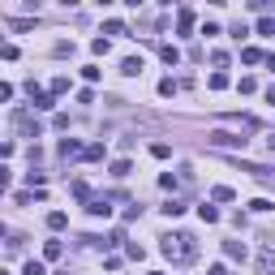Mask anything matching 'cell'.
Wrapping results in <instances>:
<instances>
[{"label": "cell", "mask_w": 275, "mask_h": 275, "mask_svg": "<svg viewBox=\"0 0 275 275\" xmlns=\"http://www.w3.org/2000/svg\"><path fill=\"white\" fill-rule=\"evenodd\" d=\"M159 249H163V258H168V262L185 267V262L198 258V236L194 232H172V236H163V241H159Z\"/></svg>", "instance_id": "cell-1"}, {"label": "cell", "mask_w": 275, "mask_h": 275, "mask_svg": "<svg viewBox=\"0 0 275 275\" xmlns=\"http://www.w3.org/2000/svg\"><path fill=\"white\" fill-rule=\"evenodd\" d=\"M211 146H219V151H245V138L241 134H228V129H215V134H207Z\"/></svg>", "instance_id": "cell-2"}, {"label": "cell", "mask_w": 275, "mask_h": 275, "mask_svg": "<svg viewBox=\"0 0 275 275\" xmlns=\"http://www.w3.org/2000/svg\"><path fill=\"white\" fill-rule=\"evenodd\" d=\"M9 121H13V129H17V134H26V138H39V121H34V112H26V107H17V112L9 116Z\"/></svg>", "instance_id": "cell-3"}, {"label": "cell", "mask_w": 275, "mask_h": 275, "mask_svg": "<svg viewBox=\"0 0 275 275\" xmlns=\"http://www.w3.org/2000/svg\"><path fill=\"white\" fill-rule=\"evenodd\" d=\"M26 95H30V103L39 107V112H52V107H56V103H52V95H47V90H39V86H34V82L26 86Z\"/></svg>", "instance_id": "cell-4"}, {"label": "cell", "mask_w": 275, "mask_h": 275, "mask_svg": "<svg viewBox=\"0 0 275 275\" xmlns=\"http://www.w3.org/2000/svg\"><path fill=\"white\" fill-rule=\"evenodd\" d=\"M56 155H61V159L69 163V159H78V155H86V146H82V142H78V138H65V142H61V146H56Z\"/></svg>", "instance_id": "cell-5"}, {"label": "cell", "mask_w": 275, "mask_h": 275, "mask_svg": "<svg viewBox=\"0 0 275 275\" xmlns=\"http://www.w3.org/2000/svg\"><path fill=\"white\" fill-rule=\"evenodd\" d=\"M86 211L95 215V219H107V215H112V198H90Z\"/></svg>", "instance_id": "cell-6"}, {"label": "cell", "mask_w": 275, "mask_h": 275, "mask_svg": "<svg viewBox=\"0 0 275 275\" xmlns=\"http://www.w3.org/2000/svg\"><path fill=\"white\" fill-rule=\"evenodd\" d=\"M194 30V9H181L176 13V34H189Z\"/></svg>", "instance_id": "cell-7"}, {"label": "cell", "mask_w": 275, "mask_h": 275, "mask_svg": "<svg viewBox=\"0 0 275 275\" xmlns=\"http://www.w3.org/2000/svg\"><path fill=\"white\" fill-rule=\"evenodd\" d=\"M185 207H189V202H185V198H172V202H163V207H159V211H163V215H168V219H176V215H185Z\"/></svg>", "instance_id": "cell-8"}, {"label": "cell", "mask_w": 275, "mask_h": 275, "mask_svg": "<svg viewBox=\"0 0 275 275\" xmlns=\"http://www.w3.org/2000/svg\"><path fill=\"white\" fill-rule=\"evenodd\" d=\"M121 74H125V78H138V74H142V56H125V61H121Z\"/></svg>", "instance_id": "cell-9"}, {"label": "cell", "mask_w": 275, "mask_h": 275, "mask_svg": "<svg viewBox=\"0 0 275 275\" xmlns=\"http://www.w3.org/2000/svg\"><path fill=\"white\" fill-rule=\"evenodd\" d=\"M224 254H228L232 262H245V254H249V249H245L241 241H224Z\"/></svg>", "instance_id": "cell-10"}, {"label": "cell", "mask_w": 275, "mask_h": 275, "mask_svg": "<svg viewBox=\"0 0 275 275\" xmlns=\"http://www.w3.org/2000/svg\"><path fill=\"white\" fill-rule=\"evenodd\" d=\"M254 267H258V275H275V254H271V249H267V254H258Z\"/></svg>", "instance_id": "cell-11"}, {"label": "cell", "mask_w": 275, "mask_h": 275, "mask_svg": "<svg viewBox=\"0 0 275 275\" xmlns=\"http://www.w3.org/2000/svg\"><path fill=\"white\" fill-rule=\"evenodd\" d=\"M159 56H163V65H181V47H176V43H163Z\"/></svg>", "instance_id": "cell-12"}, {"label": "cell", "mask_w": 275, "mask_h": 275, "mask_svg": "<svg viewBox=\"0 0 275 275\" xmlns=\"http://www.w3.org/2000/svg\"><path fill=\"white\" fill-rule=\"evenodd\" d=\"M65 224H69V215H65V211H52V215H47V228H52V232H61Z\"/></svg>", "instance_id": "cell-13"}, {"label": "cell", "mask_w": 275, "mask_h": 275, "mask_svg": "<svg viewBox=\"0 0 275 275\" xmlns=\"http://www.w3.org/2000/svg\"><path fill=\"white\" fill-rule=\"evenodd\" d=\"M61 254H65V245H61V241H47V245H43V258H47V262H56Z\"/></svg>", "instance_id": "cell-14"}, {"label": "cell", "mask_w": 275, "mask_h": 275, "mask_svg": "<svg viewBox=\"0 0 275 275\" xmlns=\"http://www.w3.org/2000/svg\"><path fill=\"white\" fill-rule=\"evenodd\" d=\"M74 198H78V202H90L95 194H90V185H86V181H74Z\"/></svg>", "instance_id": "cell-15"}, {"label": "cell", "mask_w": 275, "mask_h": 275, "mask_svg": "<svg viewBox=\"0 0 275 275\" xmlns=\"http://www.w3.org/2000/svg\"><path fill=\"white\" fill-rule=\"evenodd\" d=\"M241 61H245V65H258V61H267V56H262L258 47H241Z\"/></svg>", "instance_id": "cell-16"}, {"label": "cell", "mask_w": 275, "mask_h": 275, "mask_svg": "<svg viewBox=\"0 0 275 275\" xmlns=\"http://www.w3.org/2000/svg\"><path fill=\"white\" fill-rule=\"evenodd\" d=\"M207 86H211V90H224V86H228V74H224V69H215V74H211V82H207Z\"/></svg>", "instance_id": "cell-17"}, {"label": "cell", "mask_w": 275, "mask_h": 275, "mask_svg": "<svg viewBox=\"0 0 275 275\" xmlns=\"http://www.w3.org/2000/svg\"><path fill=\"white\" fill-rule=\"evenodd\" d=\"M176 90H181V82H172V78H163V82H159V95H163V99H172Z\"/></svg>", "instance_id": "cell-18"}, {"label": "cell", "mask_w": 275, "mask_h": 275, "mask_svg": "<svg viewBox=\"0 0 275 275\" xmlns=\"http://www.w3.org/2000/svg\"><path fill=\"white\" fill-rule=\"evenodd\" d=\"M198 215H202V224H219V211H215V207H207V202L198 207Z\"/></svg>", "instance_id": "cell-19"}, {"label": "cell", "mask_w": 275, "mask_h": 275, "mask_svg": "<svg viewBox=\"0 0 275 275\" xmlns=\"http://www.w3.org/2000/svg\"><path fill=\"white\" fill-rule=\"evenodd\" d=\"M82 159H90V163H99V159H103V146H99V142H90V146H86V155H82Z\"/></svg>", "instance_id": "cell-20"}, {"label": "cell", "mask_w": 275, "mask_h": 275, "mask_svg": "<svg viewBox=\"0 0 275 275\" xmlns=\"http://www.w3.org/2000/svg\"><path fill=\"white\" fill-rule=\"evenodd\" d=\"M211 198H215V202H232V189H228V185H215Z\"/></svg>", "instance_id": "cell-21"}, {"label": "cell", "mask_w": 275, "mask_h": 275, "mask_svg": "<svg viewBox=\"0 0 275 275\" xmlns=\"http://www.w3.org/2000/svg\"><path fill=\"white\" fill-rule=\"evenodd\" d=\"M112 176H116V181H125V176H129V159H116L112 163Z\"/></svg>", "instance_id": "cell-22"}, {"label": "cell", "mask_w": 275, "mask_h": 275, "mask_svg": "<svg viewBox=\"0 0 275 275\" xmlns=\"http://www.w3.org/2000/svg\"><path fill=\"white\" fill-rule=\"evenodd\" d=\"M151 155H155V159H168V155H172V146H168V142H155V146H151Z\"/></svg>", "instance_id": "cell-23"}, {"label": "cell", "mask_w": 275, "mask_h": 275, "mask_svg": "<svg viewBox=\"0 0 275 275\" xmlns=\"http://www.w3.org/2000/svg\"><path fill=\"white\" fill-rule=\"evenodd\" d=\"M112 245H125V228H112V232H107V249H112Z\"/></svg>", "instance_id": "cell-24"}, {"label": "cell", "mask_w": 275, "mask_h": 275, "mask_svg": "<svg viewBox=\"0 0 275 275\" xmlns=\"http://www.w3.org/2000/svg\"><path fill=\"white\" fill-rule=\"evenodd\" d=\"M103 30H107V34H129V30H125V22H116V17H112V22H103Z\"/></svg>", "instance_id": "cell-25"}, {"label": "cell", "mask_w": 275, "mask_h": 275, "mask_svg": "<svg viewBox=\"0 0 275 275\" xmlns=\"http://www.w3.org/2000/svg\"><path fill=\"white\" fill-rule=\"evenodd\" d=\"M90 52H95V56H107V52H112V43H107V39H95Z\"/></svg>", "instance_id": "cell-26"}, {"label": "cell", "mask_w": 275, "mask_h": 275, "mask_svg": "<svg viewBox=\"0 0 275 275\" xmlns=\"http://www.w3.org/2000/svg\"><path fill=\"white\" fill-rule=\"evenodd\" d=\"M249 211H258V215H262V211H275V202H267V198H254V202H249Z\"/></svg>", "instance_id": "cell-27"}, {"label": "cell", "mask_w": 275, "mask_h": 275, "mask_svg": "<svg viewBox=\"0 0 275 275\" xmlns=\"http://www.w3.org/2000/svg\"><path fill=\"white\" fill-rule=\"evenodd\" d=\"M22 275H47V271H43V262H34V258H30L26 267H22Z\"/></svg>", "instance_id": "cell-28"}, {"label": "cell", "mask_w": 275, "mask_h": 275, "mask_svg": "<svg viewBox=\"0 0 275 275\" xmlns=\"http://www.w3.org/2000/svg\"><path fill=\"white\" fill-rule=\"evenodd\" d=\"M52 52H56V56H74V43H69V39H61V43L52 47Z\"/></svg>", "instance_id": "cell-29"}, {"label": "cell", "mask_w": 275, "mask_h": 275, "mask_svg": "<svg viewBox=\"0 0 275 275\" xmlns=\"http://www.w3.org/2000/svg\"><path fill=\"white\" fill-rule=\"evenodd\" d=\"M82 78H86V82H99V65H82Z\"/></svg>", "instance_id": "cell-30"}, {"label": "cell", "mask_w": 275, "mask_h": 275, "mask_svg": "<svg viewBox=\"0 0 275 275\" xmlns=\"http://www.w3.org/2000/svg\"><path fill=\"white\" fill-rule=\"evenodd\" d=\"M181 181H185V176H172V172H168V176H159V185H163V189H176Z\"/></svg>", "instance_id": "cell-31"}, {"label": "cell", "mask_w": 275, "mask_h": 275, "mask_svg": "<svg viewBox=\"0 0 275 275\" xmlns=\"http://www.w3.org/2000/svg\"><path fill=\"white\" fill-rule=\"evenodd\" d=\"M258 34H275V17H262L258 22Z\"/></svg>", "instance_id": "cell-32"}, {"label": "cell", "mask_w": 275, "mask_h": 275, "mask_svg": "<svg viewBox=\"0 0 275 275\" xmlns=\"http://www.w3.org/2000/svg\"><path fill=\"white\" fill-rule=\"evenodd\" d=\"M69 90V78H52V95H65Z\"/></svg>", "instance_id": "cell-33"}, {"label": "cell", "mask_w": 275, "mask_h": 275, "mask_svg": "<svg viewBox=\"0 0 275 275\" xmlns=\"http://www.w3.org/2000/svg\"><path fill=\"white\" fill-rule=\"evenodd\" d=\"M267 103H275V86H267Z\"/></svg>", "instance_id": "cell-34"}, {"label": "cell", "mask_w": 275, "mask_h": 275, "mask_svg": "<svg viewBox=\"0 0 275 275\" xmlns=\"http://www.w3.org/2000/svg\"><path fill=\"white\" fill-rule=\"evenodd\" d=\"M267 69H271V74H275V56H267Z\"/></svg>", "instance_id": "cell-35"}, {"label": "cell", "mask_w": 275, "mask_h": 275, "mask_svg": "<svg viewBox=\"0 0 275 275\" xmlns=\"http://www.w3.org/2000/svg\"><path fill=\"white\" fill-rule=\"evenodd\" d=\"M267 146H271V151H275V134H271V138H267Z\"/></svg>", "instance_id": "cell-36"}, {"label": "cell", "mask_w": 275, "mask_h": 275, "mask_svg": "<svg viewBox=\"0 0 275 275\" xmlns=\"http://www.w3.org/2000/svg\"><path fill=\"white\" fill-rule=\"evenodd\" d=\"M56 275H69V271H56Z\"/></svg>", "instance_id": "cell-37"}, {"label": "cell", "mask_w": 275, "mask_h": 275, "mask_svg": "<svg viewBox=\"0 0 275 275\" xmlns=\"http://www.w3.org/2000/svg\"><path fill=\"white\" fill-rule=\"evenodd\" d=\"M151 275H163V271H151Z\"/></svg>", "instance_id": "cell-38"}]
</instances>
